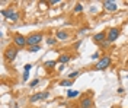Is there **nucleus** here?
I'll use <instances>...</instances> for the list:
<instances>
[{"instance_id":"6ab92c4d","label":"nucleus","mask_w":128,"mask_h":108,"mask_svg":"<svg viewBox=\"0 0 128 108\" xmlns=\"http://www.w3.org/2000/svg\"><path fill=\"white\" fill-rule=\"evenodd\" d=\"M41 47L40 45H34V47H28V53H36V51H40Z\"/></svg>"},{"instance_id":"aec40b11","label":"nucleus","mask_w":128,"mask_h":108,"mask_svg":"<svg viewBox=\"0 0 128 108\" xmlns=\"http://www.w3.org/2000/svg\"><path fill=\"white\" fill-rule=\"evenodd\" d=\"M38 83H40V80H38V79H34V80H31V82H29V88H35Z\"/></svg>"},{"instance_id":"6e6552de","label":"nucleus","mask_w":128,"mask_h":108,"mask_svg":"<svg viewBox=\"0 0 128 108\" xmlns=\"http://www.w3.org/2000/svg\"><path fill=\"white\" fill-rule=\"evenodd\" d=\"M102 6L106 12H116L118 10V3L116 2H112V0H104L102 2Z\"/></svg>"},{"instance_id":"4468645a","label":"nucleus","mask_w":128,"mask_h":108,"mask_svg":"<svg viewBox=\"0 0 128 108\" xmlns=\"http://www.w3.org/2000/svg\"><path fill=\"white\" fill-rule=\"evenodd\" d=\"M60 86H66V88H70L73 85V80H70V79H64V80H60V83H58Z\"/></svg>"},{"instance_id":"ddd939ff","label":"nucleus","mask_w":128,"mask_h":108,"mask_svg":"<svg viewBox=\"0 0 128 108\" xmlns=\"http://www.w3.org/2000/svg\"><path fill=\"white\" fill-rule=\"evenodd\" d=\"M44 66L47 67V69H54V67L57 66V61L56 60H48V61L44 63Z\"/></svg>"},{"instance_id":"a211bd4d","label":"nucleus","mask_w":128,"mask_h":108,"mask_svg":"<svg viewBox=\"0 0 128 108\" xmlns=\"http://www.w3.org/2000/svg\"><path fill=\"white\" fill-rule=\"evenodd\" d=\"M83 5L82 3H77L76 6H74V13H80V12H83Z\"/></svg>"},{"instance_id":"f3484780","label":"nucleus","mask_w":128,"mask_h":108,"mask_svg":"<svg viewBox=\"0 0 128 108\" xmlns=\"http://www.w3.org/2000/svg\"><path fill=\"white\" fill-rule=\"evenodd\" d=\"M57 42H58V40H57L56 37H50V38H47L48 45H54V44H57Z\"/></svg>"},{"instance_id":"9d476101","label":"nucleus","mask_w":128,"mask_h":108,"mask_svg":"<svg viewBox=\"0 0 128 108\" xmlns=\"http://www.w3.org/2000/svg\"><path fill=\"white\" fill-rule=\"evenodd\" d=\"M106 38H108V31H100V32H96L93 35V41L96 44H99V45L106 41Z\"/></svg>"},{"instance_id":"20e7f679","label":"nucleus","mask_w":128,"mask_h":108,"mask_svg":"<svg viewBox=\"0 0 128 108\" xmlns=\"http://www.w3.org/2000/svg\"><path fill=\"white\" fill-rule=\"evenodd\" d=\"M12 41H13V45H15L16 48H25V47H28L26 37H25V35H22V34H15Z\"/></svg>"},{"instance_id":"9b49d317","label":"nucleus","mask_w":128,"mask_h":108,"mask_svg":"<svg viewBox=\"0 0 128 108\" xmlns=\"http://www.w3.org/2000/svg\"><path fill=\"white\" fill-rule=\"evenodd\" d=\"M56 38L58 41H66V40L70 38V34H68V31H66V29H60V31H57Z\"/></svg>"},{"instance_id":"39448f33","label":"nucleus","mask_w":128,"mask_h":108,"mask_svg":"<svg viewBox=\"0 0 128 108\" xmlns=\"http://www.w3.org/2000/svg\"><path fill=\"white\" fill-rule=\"evenodd\" d=\"M18 53H19V48H16L15 45H9L8 48L4 50V58H6V61H13L18 56Z\"/></svg>"},{"instance_id":"2eb2a0df","label":"nucleus","mask_w":128,"mask_h":108,"mask_svg":"<svg viewBox=\"0 0 128 108\" xmlns=\"http://www.w3.org/2000/svg\"><path fill=\"white\" fill-rule=\"evenodd\" d=\"M80 92L79 91H67V98L68 99H73V98H76V96H79Z\"/></svg>"},{"instance_id":"f257e3e1","label":"nucleus","mask_w":128,"mask_h":108,"mask_svg":"<svg viewBox=\"0 0 128 108\" xmlns=\"http://www.w3.org/2000/svg\"><path fill=\"white\" fill-rule=\"evenodd\" d=\"M2 16L6 18L9 22H18L19 18H20V13H19L13 6H9V8H6V9H2Z\"/></svg>"},{"instance_id":"5701e85b","label":"nucleus","mask_w":128,"mask_h":108,"mask_svg":"<svg viewBox=\"0 0 128 108\" xmlns=\"http://www.w3.org/2000/svg\"><path fill=\"white\" fill-rule=\"evenodd\" d=\"M24 69H25V72H29V70L32 69V64H31V63H28V64H25Z\"/></svg>"},{"instance_id":"423d86ee","label":"nucleus","mask_w":128,"mask_h":108,"mask_svg":"<svg viewBox=\"0 0 128 108\" xmlns=\"http://www.w3.org/2000/svg\"><path fill=\"white\" fill-rule=\"evenodd\" d=\"M120 34H121L120 28H116V26H115V28H109V29H108V38H106V41L109 42V44L115 42L116 40H118Z\"/></svg>"},{"instance_id":"7ed1b4c3","label":"nucleus","mask_w":128,"mask_h":108,"mask_svg":"<svg viewBox=\"0 0 128 108\" xmlns=\"http://www.w3.org/2000/svg\"><path fill=\"white\" fill-rule=\"evenodd\" d=\"M44 40V35L42 32H34L29 34L26 37V42H28V47H34V45H40V42Z\"/></svg>"},{"instance_id":"393cba45","label":"nucleus","mask_w":128,"mask_h":108,"mask_svg":"<svg viewBox=\"0 0 128 108\" xmlns=\"http://www.w3.org/2000/svg\"><path fill=\"white\" fill-rule=\"evenodd\" d=\"M50 5H57V3H60V0H51V2H48Z\"/></svg>"},{"instance_id":"f03ea898","label":"nucleus","mask_w":128,"mask_h":108,"mask_svg":"<svg viewBox=\"0 0 128 108\" xmlns=\"http://www.w3.org/2000/svg\"><path fill=\"white\" fill-rule=\"evenodd\" d=\"M111 64H112V57L108 56V54H105V56H102V57L98 60V63L93 66V69L95 70H105V69H108Z\"/></svg>"},{"instance_id":"1a4fd4ad","label":"nucleus","mask_w":128,"mask_h":108,"mask_svg":"<svg viewBox=\"0 0 128 108\" xmlns=\"http://www.w3.org/2000/svg\"><path fill=\"white\" fill-rule=\"evenodd\" d=\"M93 105H95V102L90 95H84L80 99V108H93Z\"/></svg>"},{"instance_id":"a878e982","label":"nucleus","mask_w":128,"mask_h":108,"mask_svg":"<svg viewBox=\"0 0 128 108\" xmlns=\"http://www.w3.org/2000/svg\"><path fill=\"white\" fill-rule=\"evenodd\" d=\"M80 44H82V41H77L76 44H74V48H79V47H80Z\"/></svg>"},{"instance_id":"412c9836","label":"nucleus","mask_w":128,"mask_h":108,"mask_svg":"<svg viewBox=\"0 0 128 108\" xmlns=\"http://www.w3.org/2000/svg\"><path fill=\"white\" fill-rule=\"evenodd\" d=\"M99 58H100V53H99V51H98V53H95V54L92 56V60H99Z\"/></svg>"},{"instance_id":"dca6fc26","label":"nucleus","mask_w":128,"mask_h":108,"mask_svg":"<svg viewBox=\"0 0 128 108\" xmlns=\"http://www.w3.org/2000/svg\"><path fill=\"white\" fill-rule=\"evenodd\" d=\"M79 75H80V72H79V70H76V72H72L70 75L67 76V79H70V80H74V79H76V77H77Z\"/></svg>"},{"instance_id":"0eeeda50","label":"nucleus","mask_w":128,"mask_h":108,"mask_svg":"<svg viewBox=\"0 0 128 108\" xmlns=\"http://www.w3.org/2000/svg\"><path fill=\"white\" fill-rule=\"evenodd\" d=\"M48 93L47 91L45 92H36V93H34V95H31L29 96V102H32V104H36V102H40V101H45L48 98Z\"/></svg>"},{"instance_id":"4be33fe9","label":"nucleus","mask_w":128,"mask_h":108,"mask_svg":"<svg viewBox=\"0 0 128 108\" xmlns=\"http://www.w3.org/2000/svg\"><path fill=\"white\" fill-rule=\"evenodd\" d=\"M22 79H24V82H26V80L29 79V72H24V76H22Z\"/></svg>"},{"instance_id":"b1692460","label":"nucleus","mask_w":128,"mask_h":108,"mask_svg":"<svg viewBox=\"0 0 128 108\" xmlns=\"http://www.w3.org/2000/svg\"><path fill=\"white\" fill-rule=\"evenodd\" d=\"M100 47H102V48H108V47H109V42H108V41L102 42V44H100Z\"/></svg>"},{"instance_id":"bb28decb","label":"nucleus","mask_w":128,"mask_h":108,"mask_svg":"<svg viewBox=\"0 0 128 108\" xmlns=\"http://www.w3.org/2000/svg\"><path fill=\"white\" fill-rule=\"evenodd\" d=\"M118 93H124V88H118Z\"/></svg>"},{"instance_id":"f8f14e48","label":"nucleus","mask_w":128,"mask_h":108,"mask_svg":"<svg viewBox=\"0 0 128 108\" xmlns=\"http://www.w3.org/2000/svg\"><path fill=\"white\" fill-rule=\"evenodd\" d=\"M70 60H72V56H70V54H61V56L58 57V60H57V63H60L61 66H64V64H67Z\"/></svg>"}]
</instances>
